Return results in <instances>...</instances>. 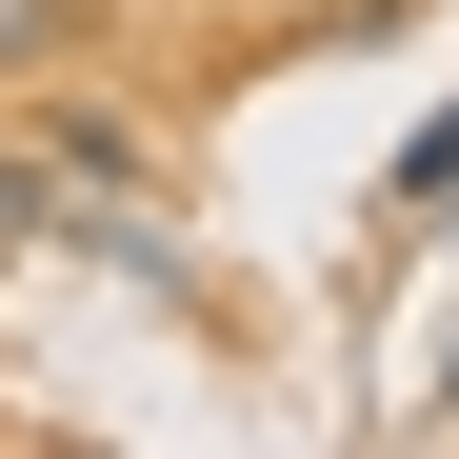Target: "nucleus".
Returning <instances> with one entry per match:
<instances>
[{"label":"nucleus","instance_id":"f257e3e1","mask_svg":"<svg viewBox=\"0 0 459 459\" xmlns=\"http://www.w3.org/2000/svg\"><path fill=\"white\" fill-rule=\"evenodd\" d=\"M40 180H60V200H120V180H140V120L60 100V120H40Z\"/></svg>","mask_w":459,"mask_h":459},{"label":"nucleus","instance_id":"f03ea898","mask_svg":"<svg viewBox=\"0 0 459 459\" xmlns=\"http://www.w3.org/2000/svg\"><path fill=\"white\" fill-rule=\"evenodd\" d=\"M439 200H459V100L400 120V160H379V220H439Z\"/></svg>","mask_w":459,"mask_h":459},{"label":"nucleus","instance_id":"7ed1b4c3","mask_svg":"<svg viewBox=\"0 0 459 459\" xmlns=\"http://www.w3.org/2000/svg\"><path fill=\"white\" fill-rule=\"evenodd\" d=\"M40 220H60V180H40V140H0V260H21Z\"/></svg>","mask_w":459,"mask_h":459},{"label":"nucleus","instance_id":"20e7f679","mask_svg":"<svg viewBox=\"0 0 459 459\" xmlns=\"http://www.w3.org/2000/svg\"><path fill=\"white\" fill-rule=\"evenodd\" d=\"M240 21H280V0H240Z\"/></svg>","mask_w":459,"mask_h":459}]
</instances>
